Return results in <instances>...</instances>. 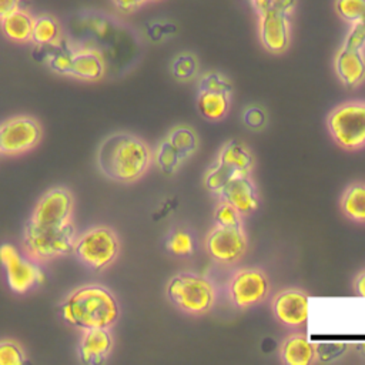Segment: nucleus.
<instances>
[{
  "instance_id": "f257e3e1",
  "label": "nucleus",
  "mask_w": 365,
  "mask_h": 365,
  "mask_svg": "<svg viewBox=\"0 0 365 365\" xmlns=\"http://www.w3.org/2000/svg\"><path fill=\"white\" fill-rule=\"evenodd\" d=\"M151 163V151L141 140L130 134L107 137L98 150V165L111 180L131 182L140 178Z\"/></svg>"
},
{
  "instance_id": "f03ea898",
  "label": "nucleus",
  "mask_w": 365,
  "mask_h": 365,
  "mask_svg": "<svg viewBox=\"0 0 365 365\" xmlns=\"http://www.w3.org/2000/svg\"><path fill=\"white\" fill-rule=\"evenodd\" d=\"M66 322L80 329L108 328L118 318V304L101 285H86L73 292L60 307Z\"/></svg>"
},
{
  "instance_id": "7ed1b4c3",
  "label": "nucleus",
  "mask_w": 365,
  "mask_h": 365,
  "mask_svg": "<svg viewBox=\"0 0 365 365\" xmlns=\"http://www.w3.org/2000/svg\"><path fill=\"white\" fill-rule=\"evenodd\" d=\"M167 297L181 311L191 315H201L212 308L215 288L204 275L180 272L170 279Z\"/></svg>"
},
{
  "instance_id": "20e7f679",
  "label": "nucleus",
  "mask_w": 365,
  "mask_h": 365,
  "mask_svg": "<svg viewBox=\"0 0 365 365\" xmlns=\"http://www.w3.org/2000/svg\"><path fill=\"white\" fill-rule=\"evenodd\" d=\"M328 130L338 145L356 150L365 145V101L338 106L327 120Z\"/></svg>"
},
{
  "instance_id": "39448f33",
  "label": "nucleus",
  "mask_w": 365,
  "mask_h": 365,
  "mask_svg": "<svg viewBox=\"0 0 365 365\" xmlns=\"http://www.w3.org/2000/svg\"><path fill=\"white\" fill-rule=\"evenodd\" d=\"M24 241L34 257L51 258L64 255L74 248V228L68 222L60 227H38L29 222Z\"/></svg>"
},
{
  "instance_id": "423d86ee",
  "label": "nucleus",
  "mask_w": 365,
  "mask_h": 365,
  "mask_svg": "<svg viewBox=\"0 0 365 365\" xmlns=\"http://www.w3.org/2000/svg\"><path fill=\"white\" fill-rule=\"evenodd\" d=\"M74 251L86 265L100 269L108 265L117 257L118 240L111 230L97 227L77 241Z\"/></svg>"
},
{
  "instance_id": "0eeeda50",
  "label": "nucleus",
  "mask_w": 365,
  "mask_h": 365,
  "mask_svg": "<svg viewBox=\"0 0 365 365\" xmlns=\"http://www.w3.org/2000/svg\"><path fill=\"white\" fill-rule=\"evenodd\" d=\"M269 279L257 268L238 269L230 281V297L237 308H251L268 297Z\"/></svg>"
},
{
  "instance_id": "6e6552de",
  "label": "nucleus",
  "mask_w": 365,
  "mask_h": 365,
  "mask_svg": "<svg viewBox=\"0 0 365 365\" xmlns=\"http://www.w3.org/2000/svg\"><path fill=\"white\" fill-rule=\"evenodd\" d=\"M205 250L218 262H235L247 250V237L241 225H215L205 238Z\"/></svg>"
},
{
  "instance_id": "1a4fd4ad",
  "label": "nucleus",
  "mask_w": 365,
  "mask_h": 365,
  "mask_svg": "<svg viewBox=\"0 0 365 365\" xmlns=\"http://www.w3.org/2000/svg\"><path fill=\"white\" fill-rule=\"evenodd\" d=\"M0 262L6 269L7 282L14 292H26L34 284L43 281V272L37 265L23 258L10 244L0 247Z\"/></svg>"
},
{
  "instance_id": "9d476101",
  "label": "nucleus",
  "mask_w": 365,
  "mask_h": 365,
  "mask_svg": "<svg viewBox=\"0 0 365 365\" xmlns=\"http://www.w3.org/2000/svg\"><path fill=\"white\" fill-rule=\"evenodd\" d=\"M70 211V194L66 190L54 188L40 200L29 222L38 227H60L67 222Z\"/></svg>"
},
{
  "instance_id": "9b49d317",
  "label": "nucleus",
  "mask_w": 365,
  "mask_h": 365,
  "mask_svg": "<svg viewBox=\"0 0 365 365\" xmlns=\"http://www.w3.org/2000/svg\"><path fill=\"white\" fill-rule=\"evenodd\" d=\"M259 38L271 53H282L289 46V14L281 10H267L258 14Z\"/></svg>"
},
{
  "instance_id": "f8f14e48",
  "label": "nucleus",
  "mask_w": 365,
  "mask_h": 365,
  "mask_svg": "<svg viewBox=\"0 0 365 365\" xmlns=\"http://www.w3.org/2000/svg\"><path fill=\"white\" fill-rule=\"evenodd\" d=\"M275 318L287 327H301L308 318V295L299 289L277 294L271 304Z\"/></svg>"
},
{
  "instance_id": "ddd939ff",
  "label": "nucleus",
  "mask_w": 365,
  "mask_h": 365,
  "mask_svg": "<svg viewBox=\"0 0 365 365\" xmlns=\"http://www.w3.org/2000/svg\"><path fill=\"white\" fill-rule=\"evenodd\" d=\"M221 201L231 204L241 215L258 208V192L247 173H237L218 192Z\"/></svg>"
},
{
  "instance_id": "4468645a",
  "label": "nucleus",
  "mask_w": 365,
  "mask_h": 365,
  "mask_svg": "<svg viewBox=\"0 0 365 365\" xmlns=\"http://www.w3.org/2000/svg\"><path fill=\"white\" fill-rule=\"evenodd\" d=\"M40 137L38 125L30 118H14L0 127V151L17 153L33 147Z\"/></svg>"
},
{
  "instance_id": "2eb2a0df",
  "label": "nucleus",
  "mask_w": 365,
  "mask_h": 365,
  "mask_svg": "<svg viewBox=\"0 0 365 365\" xmlns=\"http://www.w3.org/2000/svg\"><path fill=\"white\" fill-rule=\"evenodd\" d=\"M335 71L346 87H355L365 80V56L362 50L341 47L335 57Z\"/></svg>"
},
{
  "instance_id": "dca6fc26",
  "label": "nucleus",
  "mask_w": 365,
  "mask_h": 365,
  "mask_svg": "<svg viewBox=\"0 0 365 365\" xmlns=\"http://www.w3.org/2000/svg\"><path fill=\"white\" fill-rule=\"evenodd\" d=\"M113 341L107 328L86 329L81 344L80 356L86 364H100L108 355Z\"/></svg>"
},
{
  "instance_id": "f3484780",
  "label": "nucleus",
  "mask_w": 365,
  "mask_h": 365,
  "mask_svg": "<svg viewBox=\"0 0 365 365\" xmlns=\"http://www.w3.org/2000/svg\"><path fill=\"white\" fill-rule=\"evenodd\" d=\"M279 355L285 365H309L315 359V349L305 335L294 334L284 339Z\"/></svg>"
},
{
  "instance_id": "a211bd4d",
  "label": "nucleus",
  "mask_w": 365,
  "mask_h": 365,
  "mask_svg": "<svg viewBox=\"0 0 365 365\" xmlns=\"http://www.w3.org/2000/svg\"><path fill=\"white\" fill-rule=\"evenodd\" d=\"M231 104V94L218 91H200L197 98V108L200 114L210 121H218L228 114Z\"/></svg>"
},
{
  "instance_id": "6ab92c4d",
  "label": "nucleus",
  "mask_w": 365,
  "mask_h": 365,
  "mask_svg": "<svg viewBox=\"0 0 365 365\" xmlns=\"http://www.w3.org/2000/svg\"><path fill=\"white\" fill-rule=\"evenodd\" d=\"M217 160L230 165L237 173L250 174V171L254 167V157H252L251 151L238 140L227 141L222 145Z\"/></svg>"
},
{
  "instance_id": "aec40b11",
  "label": "nucleus",
  "mask_w": 365,
  "mask_h": 365,
  "mask_svg": "<svg viewBox=\"0 0 365 365\" xmlns=\"http://www.w3.org/2000/svg\"><path fill=\"white\" fill-rule=\"evenodd\" d=\"M104 63L100 53L94 50H80L73 53V66L70 74L83 80H96L101 77Z\"/></svg>"
},
{
  "instance_id": "412c9836",
  "label": "nucleus",
  "mask_w": 365,
  "mask_h": 365,
  "mask_svg": "<svg viewBox=\"0 0 365 365\" xmlns=\"http://www.w3.org/2000/svg\"><path fill=\"white\" fill-rule=\"evenodd\" d=\"M1 20L3 33L19 43L31 40L33 30V17L23 9H17L16 11L4 16Z\"/></svg>"
},
{
  "instance_id": "4be33fe9",
  "label": "nucleus",
  "mask_w": 365,
  "mask_h": 365,
  "mask_svg": "<svg viewBox=\"0 0 365 365\" xmlns=\"http://www.w3.org/2000/svg\"><path fill=\"white\" fill-rule=\"evenodd\" d=\"M342 212L358 222H365V182H352L341 197Z\"/></svg>"
},
{
  "instance_id": "5701e85b",
  "label": "nucleus",
  "mask_w": 365,
  "mask_h": 365,
  "mask_svg": "<svg viewBox=\"0 0 365 365\" xmlns=\"http://www.w3.org/2000/svg\"><path fill=\"white\" fill-rule=\"evenodd\" d=\"M167 138L184 160L191 157L198 148V137L195 131L188 125L174 127Z\"/></svg>"
},
{
  "instance_id": "b1692460",
  "label": "nucleus",
  "mask_w": 365,
  "mask_h": 365,
  "mask_svg": "<svg viewBox=\"0 0 365 365\" xmlns=\"http://www.w3.org/2000/svg\"><path fill=\"white\" fill-rule=\"evenodd\" d=\"M60 36L58 23L51 16H38L33 19L31 40L38 46H47L57 41Z\"/></svg>"
},
{
  "instance_id": "393cba45",
  "label": "nucleus",
  "mask_w": 365,
  "mask_h": 365,
  "mask_svg": "<svg viewBox=\"0 0 365 365\" xmlns=\"http://www.w3.org/2000/svg\"><path fill=\"white\" fill-rule=\"evenodd\" d=\"M154 160L164 174H174L180 164L184 161L181 154L173 147L167 137L158 144L154 154Z\"/></svg>"
},
{
  "instance_id": "a878e982",
  "label": "nucleus",
  "mask_w": 365,
  "mask_h": 365,
  "mask_svg": "<svg viewBox=\"0 0 365 365\" xmlns=\"http://www.w3.org/2000/svg\"><path fill=\"white\" fill-rule=\"evenodd\" d=\"M237 174V171L234 168H231L230 165L221 163L220 160H217L214 163V165L207 171L205 177H204V185L208 191L218 194L222 187Z\"/></svg>"
},
{
  "instance_id": "bb28decb",
  "label": "nucleus",
  "mask_w": 365,
  "mask_h": 365,
  "mask_svg": "<svg viewBox=\"0 0 365 365\" xmlns=\"http://www.w3.org/2000/svg\"><path fill=\"white\" fill-rule=\"evenodd\" d=\"M197 70H198V63L195 57L190 53H182L177 56L171 66L173 76L181 81L192 78L197 74Z\"/></svg>"
},
{
  "instance_id": "cd10ccee",
  "label": "nucleus",
  "mask_w": 365,
  "mask_h": 365,
  "mask_svg": "<svg viewBox=\"0 0 365 365\" xmlns=\"http://www.w3.org/2000/svg\"><path fill=\"white\" fill-rule=\"evenodd\" d=\"M167 250L174 255H191L194 252V240L190 232L175 230L167 240Z\"/></svg>"
},
{
  "instance_id": "c85d7f7f",
  "label": "nucleus",
  "mask_w": 365,
  "mask_h": 365,
  "mask_svg": "<svg viewBox=\"0 0 365 365\" xmlns=\"http://www.w3.org/2000/svg\"><path fill=\"white\" fill-rule=\"evenodd\" d=\"M336 13L348 23H355L365 14V0H336Z\"/></svg>"
},
{
  "instance_id": "c756f323",
  "label": "nucleus",
  "mask_w": 365,
  "mask_h": 365,
  "mask_svg": "<svg viewBox=\"0 0 365 365\" xmlns=\"http://www.w3.org/2000/svg\"><path fill=\"white\" fill-rule=\"evenodd\" d=\"M346 342H317L314 344L315 358L321 362H329L334 359L341 358L348 351Z\"/></svg>"
},
{
  "instance_id": "7c9ffc66",
  "label": "nucleus",
  "mask_w": 365,
  "mask_h": 365,
  "mask_svg": "<svg viewBox=\"0 0 365 365\" xmlns=\"http://www.w3.org/2000/svg\"><path fill=\"white\" fill-rule=\"evenodd\" d=\"M198 90L200 91H218V93L231 94L232 86L224 76L211 71V73H205L204 76H201L200 83H198Z\"/></svg>"
},
{
  "instance_id": "2f4dec72",
  "label": "nucleus",
  "mask_w": 365,
  "mask_h": 365,
  "mask_svg": "<svg viewBox=\"0 0 365 365\" xmlns=\"http://www.w3.org/2000/svg\"><path fill=\"white\" fill-rule=\"evenodd\" d=\"M214 221L217 225L231 227V225H241V214L228 202L221 201L214 212Z\"/></svg>"
},
{
  "instance_id": "473e14b6",
  "label": "nucleus",
  "mask_w": 365,
  "mask_h": 365,
  "mask_svg": "<svg viewBox=\"0 0 365 365\" xmlns=\"http://www.w3.org/2000/svg\"><path fill=\"white\" fill-rule=\"evenodd\" d=\"M23 362V352L14 342H0V365H21Z\"/></svg>"
},
{
  "instance_id": "72a5a7b5",
  "label": "nucleus",
  "mask_w": 365,
  "mask_h": 365,
  "mask_svg": "<svg viewBox=\"0 0 365 365\" xmlns=\"http://www.w3.org/2000/svg\"><path fill=\"white\" fill-rule=\"evenodd\" d=\"M342 47L349 50H362L365 47V24L361 20L351 24V30Z\"/></svg>"
},
{
  "instance_id": "f704fd0d",
  "label": "nucleus",
  "mask_w": 365,
  "mask_h": 365,
  "mask_svg": "<svg viewBox=\"0 0 365 365\" xmlns=\"http://www.w3.org/2000/svg\"><path fill=\"white\" fill-rule=\"evenodd\" d=\"M242 120L251 130H261L267 124V113L259 106H250L244 110Z\"/></svg>"
},
{
  "instance_id": "c9c22d12",
  "label": "nucleus",
  "mask_w": 365,
  "mask_h": 365,
  "mask_svg": "<svg viewBox=\"0 0 365 365\" xmlns=\"http://www.w3.org/2000/svg\"><path fill=\"white\" fill-rule=\"evenodd\" d=\"M250 1L258 14L267 10H281L289 14L295 6V0H250Z\"/></svg>"
},
{
  "instance_id": "e433bc0d",
  "label": "nucleus",
  "mask_w": 365,
  "mask_h": 365,
  "mask_svg": "<svg viewBox=\"0 0 365 365\" xmlns=\"http://www.w3.org/2000/svg\"><path fill=\"white\" fill-rule=\"evenodd\" d=\"M73 66V53L68 50L58 51L50 58V67L61 74H70Z\"/></svg>"
},
{
  "instance_id": "4c0bfd02",
  "label": "nucleus",
  "mask_w": 365,
  "mask_h": 365,
  "mask_svg": "<svg viewBox=\"0 0 365 365\" xmlns=\"http://www.w3.org/2000/svg\"><path fill=\"white\" fill-rule=\"evenodd\" d=\"M21 0H0V19L20 9Z\"/></svg>"
},
{
  "instance_id": "58836bf2",
  "label": "nucleus",
  "mask_w": 365,
  "mask_h": 365,
  "mask_svg": "<svg viewBox=\"0 0 365 365\" xmlns=\"http://www.w3.org/2000/svg\"><path fill=\"white\" fill-rule=\"evenodd\" d=\"M113 1L123 11H131V10L137 9L138 6H141L145 0H113Z\"/></svg>"
},
{
  "instance_id": "ea45409f",
  "label": "nucleus",
  "mask_w": 365,
  "mask_h": 365,
  "mask_svg": "<svg viewBox=\"0 0 365 365\" xmlns=\"http://www.w3.org/2000/svg\"><path fill=\"white\" fill-rule=\"evenodd\" d=\"M354 289L358 297L365 298V271H362L354 281Z\"/></svg>"
},
{
  "instance_id": "a19ab883",
  "label": "nucleus",
  "mask_w": 365,
  "mask_h": 365,
  "mask_svg": "<svg viewBox=\"0 0 365 365\" xmlns=\"http://www.w3.org/2000/svg\"><path fill=\"white\" fill-rule=\"evenodd\" d=\"M355 348H356V351H358L359 356L365 358V342H359V344H356V345H355Z\"/></svg>"
},
{
  "instance_id": "79ce46f5",
  "label": "nucleus",
  "mask_w": 365,
  "mask_h": 365,
  "mask_svg": "<svg viewBox=\"0 0 365 365\" xmlns=\"http://www.w3.org/2000/svg\"><path fill=\"white\" fill-rule=\"evenodd\" d=\"M361 21H362V23H364V24H365V14H364V16H362V19H361Z\"/></svg>"
}]
</instances>
